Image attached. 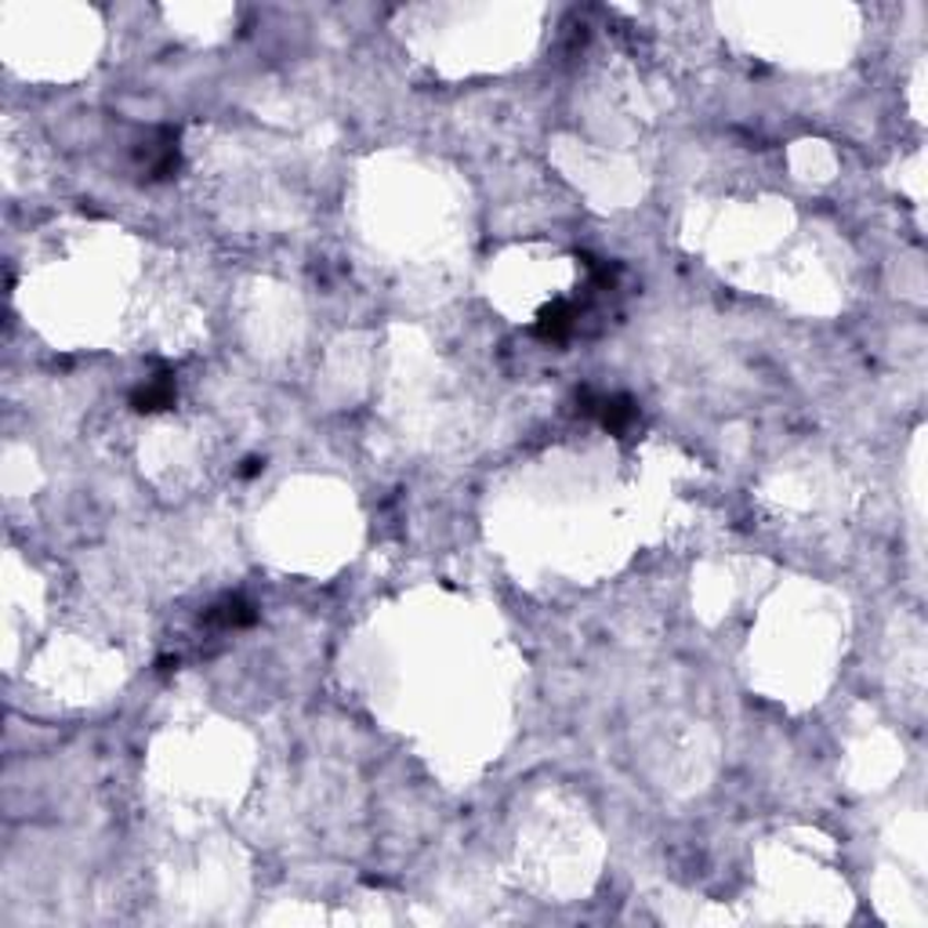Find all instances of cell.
Here are the masks:
<instances>
[{
  "instance_id": "obj_5",
  "label": "cell",
  "mask_w": 928,
  "mask_h": 928,
  "mask_svg": "<svg viewBox=\"0 0 928 928\" xmlns=\"http://www.w3.org/2000/svg\"><path fill=\"white\" fill-rule=\"evenodd\" d=\"M258 472H261V461H258V457L244 461V468H240V475H244V479H251V475H258Z\"/></svg>"
},
{
  "instance_id": "obj_2",
  "label": "cell",
  "mask_w": 928,
  "mask_h": 928,
  "mask_svg": "<svg viewBox=\"0 0 928 928\" xmlns=\"http://www.w3.org/2000/svg\"><path fill=\"white\" fill-rule=\"evenodd\" d=\"M577 407L588 418H599V425L610 435H624L638 421V403L632 396H624V392H616V396H595L591 388H580Z\"/></svg>"
},
{
  "instance_id": "obj_3",
  "label": "cell",
  "mask_w": 928,
  "mask_h": 928,
  "mask_svg": "<svg viewBox=\"0 0 928 928\" xmlns=\"http://www.w3.org/2000/svg\"><path fill=\"white\" fill-rule=\"evenodd\" d=\"M200 621L207 627H218V632H240V627H251L258 621V610H254V602L244 599V595H225V599L207 606Z\"/></svg>"
},
{
  "instance_id": "obj_1",
  "label": "cell",
  "mask_w": 928,
  "mask_h": 928,
  "mask_svg": "<svg viewBox=\"0 0 928 928\" xmlns=\"http://www.w3.org/2000/svg\"><path fill=\"white\" fill-rule=\"evenodd\" d=\"M595 302V294L585 291V297L580 302H569V297H555L552 305H544L537 319H533V335H537L541 341H548V344H563L577 335V327H580V316L588 313V305Z\"/></svg>"
},
{
  "instance_id": "obj_4",
  "label": "cell",
  "mask_w": 928,
  "mask_h": 928,
  "mask_svg": "<svg viewBox=\"0 0 928 928\" xmlns=\"http://www.w3.org/2000/svg\"><path fill=\"white\" fill-rule=\"evenodd\" d=\"M131 407L138 414H157L174 407V377L171 371H160L157 377H146V385H138L131 392Z\"/></svg>"
}]
</instances>
